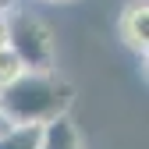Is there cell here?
I'll return each instance as SVG.
<instances>
[{
    "mask_svg": "<svg viewBox=\"0 0 149 149\" xmlns=\"http://www.w3.org/2000/svg\"><path fill=\"white\" fill-rule=\"evenodd\" d=\"M7 50L22 61L25 71H50L53 68V36L32 14L7 18Z\"/></svg>",
    "mask_w": 149,
    "mask_h": 149,
    "instance_id": "obj_2",
    "label": "cell"
},
{
    "mask_svg": "<svg viewBox=\"0 0 149 149\" xmlns=\"http://www.w3.org/2000/svg\"><path fill=\"white\" fill-rule=\"evenodd\" d=\"M43 128L39 124H7L0 132V149H39Z\"/></svg>",
    "mask_w": 149,
    "mask_h": 149,
    "instance_id": "obj_4",
    "label": "cell"
},
{
    "mask_svg": "<svg viewBox=\"0 0 149 149\" xmlns=\"http://www.w3.org/2000/svg\"><path fill=\"white\" fill-rule=\"evenodd\" d=\"M121 36H124V43L132 50H139V53L149 50V7H146V0H132V4L124 7Z\"/></svg>",
    "mask_w": 149,
    "mask_h": 149,
    "instance_id": "obj_3",
    "label": "cell"
},
{
    "mask_svg": "<svg viewBox=\"0 0 149 149\" xmlns=\"http://www.w3.org/2000/svg\"><path fill=\"white\" fill-rule=\"evenodd\" d=\"M0 50H7V18H0Z\"/></svg>",
    "mask_w": 149,
    "mask_h": 149,
    "instance_id": "obj_7",
    "label": "cell"
},
{
    "mask_svg": "<svg viewBox=\"0 0 149 149\" xmlns=\"http://www.w3.org/2000/svg\"><path fill=\"white\" fill-rule=\"evenodd\" d=\"M22 71H25V68H22V61H18L11 50H0V89H4L7 82H14Z\"/></svg>",
    "mask_w": 149,
    "mask_h": 149,
    "instance_id": "obj_6",
    "label": "cell"
},
{
    "mask_svg": "<svg viewBox=\"0 0 149 149\" xmlns=\"http://www.w3.org/2000/svg\"><path fill=\"white\" fill-rule=\"evenodd\" d=\"M4 128H7V124H4V121H0V132H4Z\"/></svg>",
    "mask_w": 149,
    "mask_h": 149,
    "instance_id": "obj_9",
    "label": "cell"
},
{
    "mask_svg": "<svg viewBox=\"0 0 149 149\" xmlns=\"http://www.w3.org/2000/svg\"><path fill=\"white\" fill-rule=\"evenodd\" d=\"M53 4H57V0H53Z\"/></svg>",
    "mask_w": 149,
    "mask_h": 149,
    "instance_id": "obj_10",
    "label": "cell"
},
{
    "mask_svg": "<svg viewBox=\"0 0 149 149\" xmlns=\"http://www.w3.org/2000/svg\"><path fill=\"white\" fill-rule=\"evenodd\" d=\"M7 4H11V0H0V7H7Z\"/></svg>",
    "mask_w": 149,
    "mask_h": 149,
    "instance_id": "obj_8",
    "label": "cell"
},
{
    "mask_svg": "<svg viewBox=\"0 0 149 149\" xmlns=\"http://www.w3.org/2000/svg\"><path fill=\"white\" fill-rule=\"evenodd\" d=\"M39 149H82L78 142V132H74V124L68 117H57L53 124L43 128V146Z\"/></svg>",
    "mask_w": 149,
    "mask_h": 149,
    "instance_id": "obj_5",
    "label": "cell"
},
{
    "mask_svg": "<svg viewBox=\"0 0 149 149\" xmlns=\"http://www.w3.org/2000/svg\"><path fill=\"white\" fill-rule=\"evenodd\" d=\"M71 107V85L53 71H22L0 89V121L4 124H53Z\"/></svg>",
    "mask_w": 149,
    "mask_h": 149,
    "instance_id": "obj_1",
    "label": "cell"
}]
</instances>
